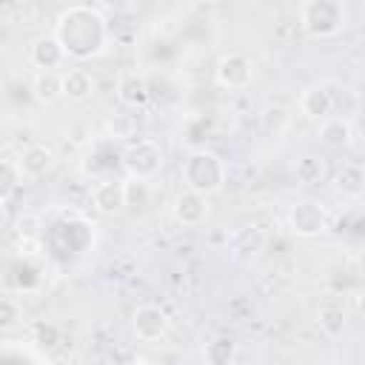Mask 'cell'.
I'll return each mask as SVG.
<instances>
[{"mask_svg":"<svg viewBox=\"0 0 365 365\" xmlns=\"http://www.w3.org/2000/svg\"><path fill=\"white\" fill-rule=\"evenodd\" d=\"M134 365H154V362H148V359H140V362H134Z\"/></svg>","mask_w":365,"mask_h":365,"instance_id":"obj_29","label":"cell"},{"mask_svg":"<svg viewBox=\"0 0 365 365\" xmlns=\"http://www.w3.org/2000/svg\"><path fill=\"white\" fill-rule=\"evenodd\" d=\"M234 359H237V339L234 336L217 334V336L205 339V345H202V362L205 365H234Z\"/></svg>","mask_w":365,"mask_h":365,"instance_id":"obj_16","label":"cell"},{"mask_svg":"<svg viewBox=\"0 0 365 365\" xmlns=\"http://www.w3.org/2000/svg\"><path fill=\"white\" fill-rule=\"evenodd\" d=\"M163 163H165L163 160V148L148 137L131 140L120 154V165L125 168V174L137 177V180H148V182L163 171Z\"/></svg>","mask_w":365,"mask_h":365,"instance_id":"obj_4","label":"cell"},{"mask_svg":"<svg viewBox=\"0 0 365 365\" xmlns=\"http://www.w3.org/2000/svg\"><path fill=\"white\" fill-rule=\"evenodd\" d=\"M225 163L220 154L208 151V148H191L180 165V177H182V185L188 191H197L202 197H211L217 194L222 185H225Z\"/></svg>","mask_w":365,"mask_h":365,"instance_id":"obj_2","label":"cell"},{"mask_svg":"<svg viewBox=\"0 0 365 365\" xmlns=\"http://www.w3.org/2000/svg\"><path fill=\"white\" fill-rule=\"evenodd\" d=\"M285 220H288L291 234L305 237V240L325 234L328 225H331L328 208H325L319 200H299V202H294V205L288 208V217H285Z\"/></svg>","mask_w":365,"mask_h":365,"instance_id":"obj_5","label":"cell"},{"mask_svg":"<svg viewBox=\"0 0 365 365\" xmlns=\"http://www.w3.org/2000/svg\"><path fill=\"white\" fill-rule=\"evenodd\" d=\"M117 97L125 108H145L148 100H151V88H148V80L140 74V71H125L120 80H117Z\"/></svg>","mask_w":365,"mask_h":365,"instance_id":"obj_13","label":"cell"},{"mask_svg":"<svg viewBox=\"0 0 365 365\" xmlns=\"http://www.w3.org/2000/svg\"><path fill=\"white\" fill-rule=\"evenodd\" d=\"M31 339L40 345V348H54L60 342V328L51 325V322H34L31 325Z\"/></svg>","mask_w":365,"mask_h":365,"instance_id":"obj_26","label":"cell"},{"mask_svg":"<svg viewBox=\"0 0 365 365\" xmlns=\"http://www.w3.org/2000/svg\"><path fill=\"white\" fill-rule=\"evenodd\" d=\"M354 305H356V311L365 317V294H356V297H354Z\"/></svg>","mask_w":365,"mask_h":365,"instance_id":"obj_28","label":"cell"},{"mask_svg":"<svg viewBox=\"0 0 365 365\" xmlns=\"http://www.w3.org/2000/svg\"><path fill=\"white\" fill-rule=\"evenodd\" d=\"M60 46L66 48V54L71 60H91L100 57L108 46V20L103 17L100 6H68L57 14L54 20V31H51Z\"/></svg>","mask_w":365,"mask_h":365,"instance_id":"obj_1","label":"cell"},{"mask_svg":"<svg viewBox=\"0 0 365 365\" xmlns=\"http://www.w3.org/2000/svg\"><path fill=\"white\" fill-rule=\"evenodd\" d=\"M23 168H20V157L6 154L3 157V200H9L14 194V188L23 182Z\"/></svg>","mask_w":365,"mask_h":365,"instance_id":"obj_25","label":"cell"},{"mask_svg":"<svg viewBox=\"0 0 365 365\" xmlns=\"http://www.w3.org/2000/svg\"><path fill=\"white\" fill-rule=\"evenodd\" d=\"M288 123H291V114H288V108L279 106V103H268V106L259 111V131H262L265 137H279V134L288 128Z\"/></svg>","mask_w":365,"mask_h":365,"instance_id":"obj_21","label":"cell"},{"mask_svg":"<svg viewBox=\"0 0 365 365\" xmlns=\"http://www.w3.org/2000/svg\"><path fill=\"white\" fill-rule=\"evenodd\" d=\"M317 322L325 336H339L345 331V308L339 302H325L317 314Z\"/></svg>","mask_w":365,"mask_h":365,"instance_id":"obj_22","label":"cell"},{"mask_svg":"<svg viewBox=\"0 0 365 365\" xmlns=\"http://www.w3.org/2000/svg\"><path fill=\"white\" fill-rule=\"evenodd\" d=\"M54 165H57V154L48 145H43V143H31V145H26L20 151V168H23L26 180H40Z\"/></svg>","mask_w":365,"mask_h":365,"instance_id":"obj_12","label":"cell"},{"mask_svg":"<svg viewBox=\"0 0 365 365\" xmlns=\"http://www.w3.org/2000/svg\"><path fill=\"white\" fill-rule=\"evenodd\" d=\"M94 94V77L86 68H66L63 71V97L71 103H83Z\"/></svg>","mask_w":365,"mask_h":365,"instance_id":"obj_15","label":"cell"},{"mask_svg":"<svg viewBox=\"0 0 365 365\" xmlns=\"http://www.w3.org/2000/svg\"><path fill=\"white\" fill-rule=\"evenodd\" d=\"M262 245H265V234H262L257 225H245V228H240V231L231 237V251H234L237 257H242V259H248V257H254L257 251H262Z\"/></svg>","mask_w":365,"mask_h":365,"instance_id":"obj_20","label":"cell"},{"mask_svg":"<svg viewBox=\"0 0 365 365\" xmlns=\"http://www.w3.org/2000/svg\"><path fill=\"white\" fill-rule=\"evenodd\" d=\"M334 83H314L299 94V111L308 120H328L334 117Z\"/></svg>","mask_w":365,"mask_h":365,"instance_id":"obj_8","label":"cell"},{"mask_svg":"<svg viewBox=\"0 0 365 365\" xmlns=\"http://www.w3.org/2000/svg\"><path fill=\"white\" fill-rule=\"evenodd\" d=\"M91 205L106 217L120 214L125 208V185H123V180H111V177L97 180V185L91 188Z\"/></svg>","mask_w":365,"mask_h":365,"instance_id":"obj_11","label":"cell"},{"mask_svg":"<svg viewBox=\"0 0 365 365\" xmlns=\"http://www.w3.org/2000/svg\"><path fill=\"white\" fill-rule=\"evenodd\" d=\"M351 137H354V128H351V120L345 117H328L319 123V140L328 148H348Z\"/></svg>","mask_w":365,"mask_h":365,"instance_id":"obj_18","label":"cell"},{"mask_svg":"<svg viewBox=\"0 0 365 365\" xmlns=\"http://www.w3.org/2000/svg\"><path fill=\"white\" fill-rule=\"evenodd\" d=\"M297 17L302 31L317 40H331L342 34L348 26V9L339 0H305L299 3Z\"/></svg>","mask_w":365,"mask_h":365,"instance_id":"obj_3","label":"cell"},{"mask_svg":"<svg viewBox=\"0 0 365 365\" xmlns=\"http://www.w3.org/2000/svg\"><path fill=\"white\" fill-rule=\"evenodd\" d=\"M17 319H20V308H17V302H14L11 297H6V299L0 302V322H3V328L9 331Z\"/></svg>","mask_w":365,"mask_h":365,"instance_id":"obj_27","label":"cell"},{"mask_svg":"<svg viewBox=\"0 0 365 365\" xmlns=\"http://www.w3.org/2000/svg\"><path fill=\"white\" fill-rule=\"evenodd\" d=\"M171 211H174V220L185 228H194V225H202L205 217H208V197L197 194V191H180L171 202Z\"/></svg>","mask_w":365,"mask_h":365,"instance_id":"obj_10","label":"cell"},{"mask_svg":"<svg viewBox=\"0 0 365 365\" xmlns=\"http://www.w3.org/2000/svg\"><path fill=\"white\" fill-rule=\"evenodd\" d=\"M125 185V205L131 208H145L151 202V182L148 180H137V177H128L123 180Z\"/></svg>","mask_w":365,"mask_h":365,"instance_id":"obj_24","label":"cell"},{"mask_svg":"<svg viewBox=\"0 0 365 365\" xmlns=\"http://www.w3.org/2000/svg\"><path fill=\"white\" fill-rule=\"evenodd\" d=\"M134 134H137V117L128 108H117L106 117V137L111 143H131Z\"/></svg>","mask_w":365,"mask_h":365,"instance_id":"obj_17","label":"cell"},{"mask_svg":"<svg viewBox=\"0 0 365 365\" xmlns=\"http://www.w3.org/2000/svg\"><path fill=\"white\" fill-rule=\"evenodd\" d=\"M131 331L143 342H157L168 331V317H165V311L160 305H151V302L137 305L134 314H131Z\"/></svg>","mask_w":365,"mask_h":365,"instance_id":"obj_7","label":"cell"},{"mask_svg":"<svg viewBox=\"0 0 365 365\" xmlns=\"http://www.w3.org/2000/svg\"><path fill=\"white\" fill-rule=\"evenodd\" d=\"M29 60H31V66L40 68V71H57V68L68 60V54H66V48L60 46V40H57L54 34H40V37L29 46Z\"/></svg>","mask_w":365,"mask_h":365,"instance_id":"obj_9","label":"cell"},{"mask_svg":"<svg viewBox=\"0 0 365 365\" xmlns=\"http://www.w3.org/2000/svg\"><path fill=\"white\" fill-rule=\"evenodd\" d=\"M294 177H297L299 185H317V182H322V177H325V163H322L319 157H311V154H308V157L297 160Z\"/></svg>","mask_w":365,"mask_h":365,"instance_id":"obj_23","label":"cell"},{"mask_svg":"<svg viewBox=\"0 0 365 365\" xmlns=\"http://www.w3.org/2000/svg\"><path fill=\"white\" fill-rule=\"evenodd\" d=\"M31 94L43 106L60 100L63 97V74L60 71H37V77L31 80Z\"/></svg>","mask_w":365,"mask_h":365,"instance_id":"obj_19","label":"cell"},{"mask_svg":"<svg viewBox=\"0 0 365 365\" xmlns=\"http://www.w3.org/2000/svg\"><path fill=\"white\" fill-rule=\"evenodd\" d=\"M334 188L336 194L348 197V200H356L365 194V168L359 163H345L336 168L334 174Z\"/></svg>","mask_w":365,"mask_h":365,"instance_id":"obj_14","label":"cell"},{"mask_svg":"<svg viewBox=\"0 0 365 365\" xmlns=\"http://www.w3.org/2000/svg\"><path fill=\"white\" fill-rule=\"evenodd\" d=\"M214 77L222 88L228 91H240V88H248L251 80H254V60L245 54V51H228L217 60V68H214Z\"/></svg>","mask_w":365,"mask_h":365,"instance_id":"obj_6","label":"cell"}]
</instances>
